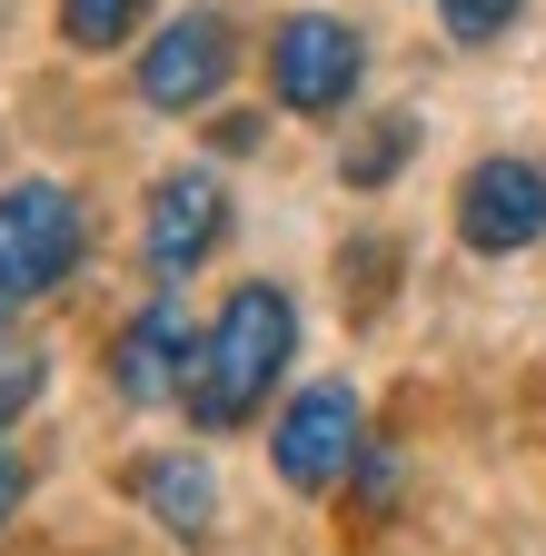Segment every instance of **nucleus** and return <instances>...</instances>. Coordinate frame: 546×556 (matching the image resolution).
I'll return each mask as SVG.
<instances>
[{"label": "nucleus", "mask_w": 546, "mask_h": 556, "mask_svg": "<svg viewBox=\"0 0 546 556\" xmlns=\"http://www.w3.org/2000/svg\"><path fill=\"white\" fill-rule=\"evenodd\" d=\"M219 239H229V189H219L209 169H169V179L150 189V268H160V278H189Z\"/></svg>", "instance_id": "0eeeda50"}, {"label": "nucleus", "mask_w": 546, "mask_h": 556, "mask_svg": "<svg viewBox=\"0 0 546 556\" xmlns=\"http://www.w3.org/2000/svg\"><path fill=\"white\" fill-rule=\"evenodd\" d=\"M407 150H418V119H378L368 139H348V160H338V169H348V189H378V179H397Z\"/></svg>", "instance_id": "9d476101"}, {"label": "nucleus", "mask_w": 546, "mask_h": 556, "mask_svg": "<svg viewBox=\"0 0 546 556\" xmlns=\"http://www.w3.org/2000/svg\"><path fill=\"white\" fill-rule=\"evenodd\" d=\"M21 486H30V477H21V457L0 447V527H11V507H21Z\"/></svg>", "instance_id": "4468645a"}, {"label": "nucleus", "mask_w": 546, "mask_h": 556, "mask_svg": "<svg viewBox=\"0 0 546 556\" xmlns=\"http://www.w3.org/2000/svg\"><path fill=\"white\" fill-rule=\"evenodd\" d=\"M289 348H299V308H289V289L239 278L229 308L209 318V338H199L189 368H179V407L199 417V428H239V417H258V397L279 388Z\"/></svg>", "instance_id": "f257e3e1"}, {"label": "nucleus", "mask_w": 546, "mask_h": 556, "mask_svg": "<svg viewBox=\"0 0 546 556\" xmlns=\"http://www.w3.org/2000/svg\"><path fill=\"white\" fill-rule=\"evenodd\" d=\"M189 318H179V299H150L140 318L119 328V348H110V388L129 397V407H150V397H179V368H189Z\"/></svg>", "instance_id": "6e6552de"}, {"label": "nucleus", "mask_w": 546, "mask_h": 556, "mask_svg": "<svg viewBox=\"0 0 546 556\" xmlns=\"http://www.w3.org/2000/svg\"><path fill=\"white\" fill-rule=\"evenodd\" d=\"M268 457H279V477L299 486V497L338 486V477L358 467V388H338V378L299 388L289 417H279V438H268Z\"/></svg>", "instance_id": "20e7f679"}, {"label": "nucleus", "mask_w": 546, "mask_h": 556, "mask_svg": "<svg viewBox=\"0 0 546 556\" xmlns=\"http://www.w3.org/2000/svg\"><path fill=\"white\" fill-rule=\"evenodd\" d=\"M140 11H150V0H60V40H71V50H110V40H129Z\"/></svg>", "instance_id": "9b49d317"}, {"label": "nucleus", "mask_w": 546, "mask_h": 556, "mask_svg": "<svg viewBox=\"0 0 546 556\" xmlns=\"http://www.w3.org/2000/svg\"><path fill=\"white\" fill-rule=\"evenodd\" d=\"M129 486L150 497V517H160L169 536H209V527H219V486H209V467H199V457H150Z\"/></svg>", "instance_id": "1a4fd4ad"}, {"label": "nucleus", "mask_w": 546, "mask_h": 556, "mask_svg": "<svg viewBox=\"0 0 546 556\" xmlns=\"http://www.w3.org/2000/svg\"><path fill=\"white\" fill-rule=\"evenodd\" d=\"M268 80H279V100L299 119H328V110H348L358 80H368V50L348 21H328V11H299L279 21V40H268Z\"/></svg>", "instance_id": "7ed1b4c3"}, {"label": "nucleus", "mask_w": 546, "mask_h": 556, "mask_svg": "<svg viewBox=\"0 0 546 556\" xmlns=\"http://www.w3.org/2000/svg\"><path fill=\"white\" fill-rule=\"evenodd\" d=\"M457 239L477 258H517L546 239V169L536 160H477L457 189Z\"/></svg>", "instance_id": "39448f33"}, {"label": "nucleus", "mask_w": 546, "mask_h": 556, "mask_svg": "<svg viewBox=\"0 0 546 556\" xmlns=\"http://www.w3.org/2000/svg\"><path fill=\"white\" fill-rule=\"evenodd\" d=\"M71 268H80V199L60 189V179L0 189V308L50 299Z\"/></svg>", "instance_id": "f03ea898"}, {"label": "nucleus", "mask_w": 546, "mask_h": 556, "mask_svg": "<svg viewBox=\"0 0 546 556\" xmlns=\"http://www.w3.org/2000/svg\"><path fill=\"white\" fill-rule=\"evenodd\" d=\"M517 11H526V0H447V40H467V50H477V40H497Z\"/></svg>", "instance_id": "ddd939ff"}, {"label": "nucleus", "mask_w": 546, "mask_h": 556, "mask_svg": "<svg viewBox=\"0 0 546 556\" xmlns=\"http://www.w3.org/2000/svg\"><path fill=\"white\" fill-rule=\"evenodd\" d=\"M40 388H50V358H40V348H0V428H11Z\"/></svg>", "instance_id": "f8f14e48"}, {"label": "nucleus", "mask_w": 546, "mask_h": 556, "mask_svg": "<svg viewBox=\"0 0 546 556\" xmlns=\"http://www.w3.org/2000/svg\"><path fill=\"white\" fill-rule=\"evenodd\" d=\"M229 60H239L229 21H219V11H189V21H169V30L140 50V100H150V110H199V100L229 80Z\"/></svg>", "instance_id": "423d86ee"}]
</instances>
